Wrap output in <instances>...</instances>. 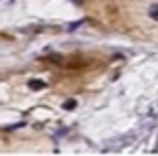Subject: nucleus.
I'll return each mask as SVG.
<instances>
[{
  "mask_svg": "<svg viewBox=\"0 0 158 156\" xmlns=\"http://www.w3.org/2000/svg\"><path fill=\"white\" fill-rule=\"evenodd\" d=\"M28 87H31V89H45L47 83L41 81V79H31V81H28Z\"/></svg>",
  "mask_w": 158,
  "mask_h": 156,
  "instance_id": "obj_1",
  "label": "nucleus"
},
{
  "mask_svg": "<svg viewBox=\"0 0 158 156\" xmlns=\"http://www.w3.org/2000/svg\"><path fill=\"white\" fill-rule=\"evenodd\" d=\"M148 14L152 16L154 20H158V4H154V6H150V10H148Z\"/></svg>",
  "mask_w": 158,
  "mask_h": 156,
  "instance_id": "obj_2",
  "label": "nucleus"
},
{
  "mask_svg": "<svg viewBox=\"0 0 158 156\" xmlns=\"http://www.w3.org/2000/svg\"><path fill=\"white\" fill-rule=\"evenodd\" d=\"M63 108H65V110H73V108H75V99L65 101V103H63Z\"/></svg>",
  "mask_w": 158,
  "mask_h": 156,
  "instance_id": "obj_3",
  "label": "nucleus"
}]
</instances>
